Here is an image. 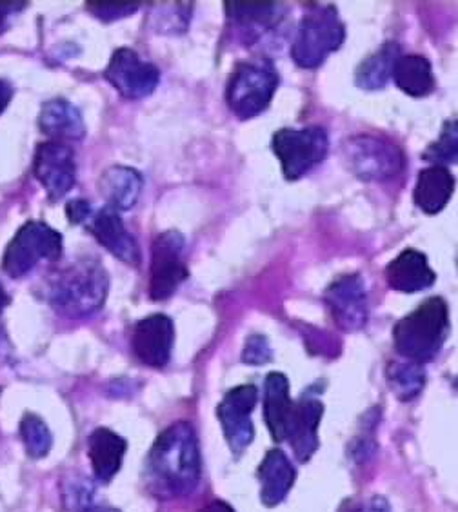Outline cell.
Returning <instances> with one entry per match:
<instances>
[{
	"label": "cell",
	"instance_id": "6da1fadb",
	"mask_svg": "<svg viewBox=\"0 0 458 512\" xmlns=\"http://www.w3.org/2000/svg\"><path fill=\"white\" fill-rule=\"evenodd\" d=\"M199 440L190 424L179 422L159 434L146 462V485L160 500L190 496L200 482Z\"/></svg>",
	"mask_w": 458,
	"mask_h": 512
},
{
	"label": "cell",
	"instance_id": "7a4b0ae2",
	"mask_svg": "<svg viewBox=\"0 0 458 512\" xmlns=\"http://www.w3.org/2000/svg\"><path fill=\"white\" fill-rule=\"evenodd\" d=\"M110 289L106 269L97 260L84 258L55 273L50 280L53 309L66 318H86L100 311Z\"/></svg>",
	"mask_w": 458,
	"mask_h": 512
},
{
	"label": "cell",
	"instance_id": "3957f363",
	"mask_svg": "<svg viewBox=\"0 0 458 512\" xmlns=\"http://www.w3.org/2000/svg\"><path fill=\"white\" fill-rule=\"evenodd\" d=\"M448 331V304L433 296L399 320L393 329V342L404 358L415 364H426L439 355Z\"/></svg>",
	"mask_w": 458,
	"mask_h": 512
},
{
	"label": "cell",
	"instance_id": "277c9868",
	"mask_svg": "<svg viewBox=\"0 0 458 512\" xmlns=\"http://www.w3.org/2000/svg\"><path fill=\"white\" fill-rule=\"evenodd\" d=\"M277 86L279 71L271 60L240 62L229 77L226 102L239 119H253L268 109Z\"/></svg>",
	"mask_w": 458,
	"mask_h": 512
},
{
	"label": "cell",
	"instance_id": "5b68a950",
	"mask_svg": "<svg viewBox=\"0 0 458 512\" xmlns=\"http://www.w3.org/2000/svg\"><path fill=\"white\" fill-rule=\"evenodd\" d=\"M346 39V28L333 6H320L300 20L291 57L300 68H319Z\"/></svg>",
	"mask_w": 458,
	"mask_h": 512
},
{
	"label": "cell",
	"instance_id": "8992f818",
	"mask_svg": "<svg viewBox=\"0 0 458 512\" xmlns=\"http://www.w3.org/2000/svg\"><path fill=\"white\" fill-rule=\"evenodd\" d=\"M62 235L46 222L30 220L20 227L2 258V271L11 278L28 275L40 260L59 262Z\"/></svg>",
	"mask_w": 458,
	"mask_h": 512
},
{
	"label": "cell",
	"instance_id": "52a82bcc",
	"mask_svg": "<svg viewBox=\"0 0 458 512\" xmlns=\"http://www.w3.org/2000/svg\"><path fill=\"white\" fill-rule=\"evenodd\" d=\"M344 158L349 171L366 182H384L406 168L399 146L377 135H355L344 142Z\"/></svg>",
	"mask_w": 458,
	"mask_h": 512
},
{
	"label": "cell",
	"instance_id": "ba28073f",
	"mask_svg": "<svg viewBox=\"0 0 458 512\" xmlns=\"http://www.w3.org/2000/svg\"><path fill=\"white\" fill-rule=\"evenodd\" d=\"M328 133L319 126L280 129L271 140V149L280 160L286 180H299L328 155Z\"/></svg>",
	"mask_w": 458,
	"mask_h": 512
},
{
	"label": "cell",
	"instance_id": "9c48e42d",
	"mask_svg": "<svg viewBox=\"0 0 458 512\" xmlns=\"http://www.w3.org/2000/svg\"><path fill=\"white\" fill-rule=\"evenodd\" d=\"M184 249L186 240L179 231H166L153 242L150 278L153 300L162 302L170 298L190 275L184 262Z\"/></svg>",
	"mask_w": 458,
	"mask_h": 512
},
{
	"label": "cell",
	"instance_id": "30bf717a",
	"mask_svg": "<svg viewBox=\"0 0 458 512\" xmlns=\"http://www.w3.org/2000/svg\"><path fill=\"white\" fill-rule=\"evenodd\" d=\"M257 400H259V391L255 385H239L231 389L217 407V416L226 436V442L231 453L237 458L248 449L255 438L251 414L257 405Z\"/></svg>",
	"mask_w": 458,
	"mask_h": 512
},
{
	"label": "cell",
	"instance_id": "8fae6325",
	"mask_svg": "<svg viewBox=\"0 0 458 512\" xmlns=\"http://www.w3.org/2000/svg\"><path fill=\"white\" fill-rule=\"evenodd\" d=\"M104 77L124 99L139 100L150 97L160 82V71L155 64L140 59L131 48H119L113 53Z\"/></svg>",
	"mask_w": 458,
	"mask_h": 512
},
{
	"label": "cell",
	"instance_id": "7c38bea8",
	"mask_svg": "<svg viewBox=\"0 0 458 512\" xmlns=\"http://www.w3.org/2000/svg\"><path fill=\"white\" fill-rule=\"evenodd\" d=\"M35 177L46 189L50 200H60L70 193L77 180V164L70 146L57 140L42 142L33 160Z\"/></svg>",
	"mask_w": 458,
	"mask_h": 512
},
{
	"label": "cell",
	"instance_id": "4fadbf2b",
	"mask_svg": "<svg viewBox=\"0 0 458 512\" xmlns=\"http://www.w3.org/2000/svg\"><path fill=\"white\" fill-rule=\"evenodd\" d=\"M324 300L342 331H359L368 322V293L362 276H340L326 289Z\"/></svg>",
	"mask_w": 458,
	"mask_h": 512
},
{
	"label": "cell",
	"instance_id": "5bb4252c",
	"mask_svg": "<svg viewBox=\"0 0 458 512\" xmlns=\"http://www.w3.org/2000/svg\"><path fill=\"white\" fill-rule=\"evenodd\" d=\"M175 344V327L166 315H151L135 325L131 336L133 353L142 364L155 369L166 367L170 362Z\"/></svg>",
	"mask_w": 458,
	"mask_h": 512
},
{
	"label": "cell",
	"instance_id": "9a60e30c",
	"mask_svg": "<svg viewBox=\"0 0 458 512\" xmlns=\"http://www.w3.org/2000/svg\"><path fill=\"white\" fill-rule=\"evenodd\" d=\"M86 227L90 233H93V237L110 251L111 255L117 256L124 264L139 266V244L126 231L122 218L119 217V211H115L113 207H102L97 215H91L90 220L86 222Z\"/></svg>",
	"mask_w": 458,
	"mask_h": 512
},
{
	"label": "cell",
	"instance_id": "2e32d148",
	"mask_svg": "<svg viewBox=\"0 0 458 512\" xmlns=\"http://www.w3.org/2000/svg\"><path fill=\"white\" fill-rule=\"evenodd\" d=\"M324 405L315 396H304L295 402L289 424L288 442L300 462H308L319 449V424Z\"/></svg>",
	"mask_w": 458,
	"mask_h": 512
},
{
	"label": "cell",
	"instance_id": "e0dca14e",
	"mask_svg": "<svg viewBox=\"0 0 458 512\" xmlns=\"http://www.w3.org/2000/svg\"><path fill=\"white\" fill-rule=\"evenodd\" d=\"M437 280L435 271L429 267L428 256L417 249H404L386 267V282L391 289L411 295L433 286Z\"/></svg>",
	"mask_w": 458,
	"mask_h": 512
},
{
	"label": "cell",
	"instance_id": "ac0fdd59",
	"mask_svg": "<svg viewBox=\"0 0 458 512\" xmlns=\"http://www.w3.org/2000/svg\"><path fill=\"white\" fill-rule=\"evenodd\" d=\"M284 11L280 2H226V13L231 24L246 40H255L264 31L271 30Z\"/></svg>",
	"mask_w": 458,
	"mask_h": 512
},
{
	"label": "cell",
	"instance_id": "d6986e66",
	"mask_svg": "<svg viewBox=\"0 0 458 512\" xmlns=\"http://www.w3.org/2000/svg\"><path fill=\"white\" fill-rule=\"evenodd\" d=\"M295 402L289 398V382L282 373H269L264 384V420L275 442L288 440Z\"/></svg>",
	"mask_w": 458,
	"mask_h": 512
},
{
	"label": "cell",
	"instance_id": "ffe728a7",
	"mask_svg": "<svg viewBox=\"0 0 458 512\" xmlns=\"http://www.w3.org/2000/svg\"><path fill=\"white\" fill-rule=\"evenodd\" d=\"M257 476L260 483V500L266 507H275L288 496L297 473L288 456L280 449H273L264 456Z\"/></svg>",
	"mask_w": 458,
	"mask_h": 512
},
{
	"label": "cell",
	"instance_id": "44dd1931",
	"mask_svg": "<svg viewBox=\"0 0 458 512\" xmlns=\"http://www.w3.org/2000/svg\"><path fill=\"white\" fill-rule=\"evenodd\" d=\"M128 444L126 440L106 427L95 429L88 440V454L95 478L102 483L113 480L122 467Z\"/></svg>",
	"mask_w": 458,
	"mask_h": 512
},
{
	"label": "cell",
	"instance_id": "7402d4cb",
	"mask_svg": "<svg viewBox=\"0 0 458 512\" xmlns=\"http://www.w3.org/2000/svg\"><path fill=\"white\" fill-rule=\"evenodd\" d=\"M455 193V177L444 166H429L417 177L413 200L426 215H437Z\"/></svg>",
	"mask_w": 458,
	"mask_h": 512
},
{
	"label": "cell",
	"instance_id": "603a6c76",
	"mask_svg": "<svg viewBox=\"0 0 458 512\" xmlns=\"http://www.w3.org/2000/svg\"><path fill=\"white\" fill-rule=\"evenodd\" d=\"M39 128L46 137L57 142L80 140L86 135V126L79 109L68 100L55 99L46 102L39 113Z\"/></svg>",
	"mask_w": 458,
	"mask_h": 512
},
{
	"label": "cell",
	"instance_id": "cb8c5ba5",
	"mask_svg": "<svg viewBox=\"0 0 458 512\" xmlns=\"http://www.w3.org/2000/svg\"><path fill=\"white\" fill-rule=\"evenodd\" d=\"M100 195L115 211H130L137 204L142 191V177L139 171L126 166L106 169L99 180Z\"/></svg>",
	"mask_w": 458,
	"mask_h": 512
},
{
	"label": "cell",
	"instance_id": "d4e9b609",
	"mask_svg": "<svg viewBox=\"0 0 458 512\" xmlns=\"http://www.w3.org/2000/svg\"><path fill=\"white\" fill-rule=\"evenodd\" d=\"M393 80L409 97H426L435 88L431 62L420 55H400L393 69Z\"/></svg>",
	"mask_w": 458,
	"mask_h": 512
},
{
	"label": "cell",
	"instance_id": "484cf974",
	"mask_svg": "<svg viewBox=\"0 0 458 512\" xmlns=\"http://www.w3.org/2000/svg\"><path fill=\"white\" fill-rule=\"evenodd\" d=\"M400 57L399 44L388 42L377 53L364 60L357 69V86L366 91H377L393 79V69Z\"/></svg>",
	"mask_w": 458,
	"mask_h": 512
},
{
	"label": "cell",
	"instance_id": "4316f807",
	"mask_svg": "<svg viewBox=\"0 0 458 512\" xmlns=\"http://www.w3.org/2000/svg\"><path fill=\"white\" fill-rule=\"evenodd\" d=\"M388 385L399 400L409 402L422 393L426 385V371L415 362H391L388 365Z\"/></svg>",
	"mask_w": 458,
	"mask_h": 512
},
{
	"label": "cell",
	"instance_id": "83f0119b",
	"mask_svg": "<svg viewBox=\"0 0 458 512\" xmlns=\"http://www.w3.org/2000/svg\"><path fill=\"white\" fill-rule=\"evenodd\" d=\"M20 436L26 447V453L30 454L33 460H40L50 453L53 438L48 425L44 424V420L37 414H24L20 422Z\"/></svg>",
	"mask_w": 458,
	"mask_h": 512
},
{
	"label": "cell",
	"instance_id": "f1b7e54d",
	"mask_svg": "<svg viewBox=\"0 0 458 512\" xmlns=\"http://www.w3.org/2000/svg\"><path fill=\"white\" fill-rule=\"evenodd\" d=\"M424 158L433 162V166L444 168L448 164H458V120L444 122L440 137L426 149Z\"/></svg>",
	"mask_w": 458,
	"mask_h": 512
},
{
	"label": "cell",
	"instance_id": "f546056e",
	"mask_svg": "<svg viewBox=\"0 0 458 512\" xmlns=\"http://www.w3.org/2000/svg\"><path fill=\"white\" fill-rule=\"evenodd\" d=\"M140 2H86V8L104 22L119 20L139 10Z\"/></svg>",
	"mask_w": 458,
	"mask_h": 512
},
{
	"label": "cell",
	"instance_id": "4dcf8cb0",
	"mask_svg": "<svg viewBox=\"0 0 458 512\" xmlns=\"http://www.w3.org/2000/svg\"><path fill=\"white\" fill-rule=\"evenodd\" d=\"M273 353L268 340L264 336H249L248 342L242 349V362L248 365H264L271 362Z\"/></svg>",
	"mask_w": 458,
	"mask_h": 512
},
{
	"label": "cell",
	"instance_id": "1f68e13d",
	"mask_svg": "<svg viewBox=\"0 0 458 512\" xmlns=\"http://www.w3.org/2000/svg\"><path fill=\"white\" fill-rule=\"evenodd\" d=\"M66 215L70 218L71 224H86L90 220L91 215V204L88 200H82V198H75L71 200L68 207H66Z\"/></svg>",
	"mask_w": 458,
	"mask_h": 512
},
{
	"label": "cell",
	"instance_id": "d6a6232c",
	"mask_svg": "<svg viewBox=\"0 0 458 512\" xmlns=\"http://www.w3.org/2000/svg\"><path fill=\"white\" fill-rule=\"evenodd\" d=\"M28 6V2H0V31L8 28V20L11 15L19 13L20 10H24Z\"/></svg>",
	"mask_w": 458,
	"mask_h": 512
},
{
	"label": "cell",
	"instance_id": "836d02e7",
	"mask_svg": "<svg viewBox=\"0 0 458 512\" xmlns=\"http://www.w3.org/2000/svg\"><path fill=\"white\" fill-rule=\"evenodd\" d=\"M353 512H391V507H389V503L382 496H373V498H369L368 502L362 503L359 509H355Z\"/></svg>",
	"mask_w": 458,
	"mask_h": 512
},
{
	"label": "cell",
	"instance_id": "e575fe53",
	"mask_svg": "<svg viewBox=\"0 0 458 512\" xmlns=\"http://www.w3.org/2000/svg\"><path fill=\"white\" fill-rule=\"evenodd\" d=\"M11 99H13V88L10 82L0 79V115L4 109L8 108Z\"/></svg>",
	"mask_w": 458,
	"mask_h": 512
},
{
	"label": "cell",
	"instance_id": "d590c367",
	"mask_svg": "<svg viewBox=\"0 0 458 512\" xmlns=\"http://www.w3.org/2000/svg\"><path fill=\"white\" fill-rule=\"evenodd\" d=\"M199 512H235L233 511V507H229L228 503L220 502H211Z\"/></svg>",
	"mask_w": 458,
	"mask_h": 512
},
{
	"label": "cell",
	"instance_id": "8d00e7d4",
	"mask_svg": "<svg viewBox=\"0 0 458 512\" xmlns=\"http://www.w3.org/2000/svg\"><path fill=\"white\" fill-rule=\"evenodd\" d=\"M10 304V296L6 295V291H4V287L0 284V316L4 313V307Z\"/></svg>",
	"mask_w": 458,
	"mask_h": 512
},
{
	"label": "cell",
	"instance_id": "74e56055",
	"mask_svg": "<svg viewBox=\"0 0 458 512\" xmlns=\"http://www.w3.org/2000/svg\"><path fill=\"white\" fill-rule=\"evenodd\" d=\"M82 512H120L117 509H111V507H90V509H86V511Z\"/></svg>",
	"mask_w": 458,
	"mask_h": 512
},
{
	"label": "cell",
	"instance_id": "f35d334b",
	"mask_svg": "<svg viewBox=\"0 0 458 512\" xmlns=\"http://www.w3.org/2000/svg\"><path fill=\"white\" fill-rule=\"evenodd\" d=\"M455 387H457V391H458V376H457V380H455Z\"/></svg>",
	"mask_w": 458,
	"mask_h": 512
}]
</instances>
